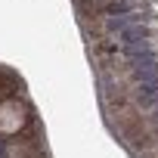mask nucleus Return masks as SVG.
Returning a JSON list of instances; mask_svg holds the SVG:
<instances>
[{
	"mask_svg": "<svg viewBox=\"0 0 158 158\" xmlns=\"http://www.w3.org/2000/svg\"><path fill=\"white\" fill-rule=\"evenodd\" d=\"M124 53H127V59H139V56H149L152 53V44L149 40H136V44L124 47Z\"/></svg>",
	"mask_w": 158,
	"mask_h": 158,
	"instance_id": "nucleus-5",
	"label": "nucleus"
},
{
	"mask_svg": "<svg viewBox=\"0 0 158 158\" xmlns=\"http://www.w3.org/2000/svg\"><path fill=\"white\" fill-rule=\"evenodd\" d=\"M136 40H149V31H146L143 25H130V28L121 31V44H124V47H130V44H136Z\"/></svg>",
	"mask_w": 158,
	"mask_h": 158,
	"instance_id": "nucleus-3",
	"label": "nucleus"
},
{
	"mask_svg": "<svg viewBox=\"0 0 158 158\" xmlns=\"http://www.w3.org/2000/svg\"><path fill=\"white\" fill-rule=\"evenodd\" d=\"M124 13H133L127 0H115V3H112V6L106 10V16H124Z\"/></svg>",
	"mask_w": 158,
	"mask_h": 158,
	"instance_id": "nucleus-6",
	"label": "nucleus"
},
{
	"mask_svg": "<svg viewBox=\"0 0 158 158\" xmlns=\"http://www.w3.org/2000/svg\"><path fill=\"white\" fill-rule=\"evenodd\" d=\"M130 74L136 84H149V81H158V59L149 53V56H139V59H130Z\"/></svg>",
	"mask_w": 158,
	"mask_h": 158,
	"instance_id": "nucleus-1",
	"label": "nucleus"
},
{
	"mask_svg": "<svg viewBox=\"0 0 158 158\" xmlns=\"http://www.w3.org/2000/svg\"><path fill=\"white\" fill-rule=\"evenodd\" d=\"M130 25H136V13H124V16H109V19H106V28H109L112 34H121V31L130 28Z\"/></svg>",
	"mask_w": 158,
	"mask_h": 158,
	"instance_id": "nucleus-2",
	"label": "nucleus"
},
{
	"mask_svg": "<svg viewBox=\"0 0 158 158\" xmlns=\"http://www.w3.org/2000/svg\"><path fill=\"white\" fill-rule=\"evenodd\" d=\"M136 90H139V99H143L146 106L158 102V81H149V84H139Z\"/></svg>",
	"mask_w": 158,
	"mask_h": 158,
	"instance_id": "nucleus-4",
	"label": "nucleus"
}]
</instances>
